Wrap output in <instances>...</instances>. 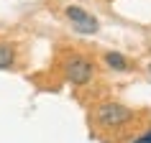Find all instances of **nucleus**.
I'll list each match as a JSON object with an SVG mask.
<instances>
[{
  "instance_id": "5",
  "label": "nucleus",
  "mask_w": 151,
  "mask_h": 143,
  "mask_svg": "<svg viewBox=\"0 0 151 143\" xmlns=\"http://www.w3.org/2000/svg\"><path fill=\"white\" fill-rule=\"evenodd\" d=\"M105 61H108V66H113L115 72H126L128 69V59L123 54H118V51H108V54H105Z\"/></svg>"
},
{
  "instance_id": "2",
  "label": "nucleus",
  "mask_w": 151,
  "mask_h": 143,
  "mask_svg": "<svg viewBox=\"0 0 151 143\" xmlns=\"http://www.w3.org/2000/svg\"><path fill=\"white\" fill-rule=\"evenodd\" d=\"M92 74H95V64L85 59V56H69L67 61H64V77L72 82V84H87L92 79Z\"/></svg>"
},
{
  "instance_id": "1",
  "label": "nucleus",
  "mask_w": 151,
  "mask_h": 143,
  "mask_svg": "<svg viewBox=\"0 0 151 143\" xmlns=\"http://www.w3.org/2000/svg\"><path fill=\"white\" fill-rule=\"evenodd\" d=\"M95 118L103 128H118L133 120V110L120 102H103L95 107Z\"/></svg>"
},
{
  "instance_id": "7",
  "label": "nucleus",
  "mask_w": 151,
  "mask_h": 143,
  "mask_svg": "<svg viewBox=\"0 0 151 143\" xmlns=\"http://www.w3.org/2000/svg\"><path fill=\"white\" fill-rule=\"evenodd\" d=\"M149 72H151V66H149Z\"/></svg>"
},
{
  "instance_id": "4",
  "label": "nucleus",
  "mask_w": 151,
  "mask_h": 143,
  "mask_svg": "<svg viewBox=\"0 0 151 143\" xmlns=\"http://www.w3.org/2000/svg\"><path fill=\"white\" fill-rule=\"evenodd\" d=\"M13 61H16V49H13V44L0 41V69H10Z\"/></svg>"
},
{
  "instance_id": "3",
  "label": "nucleus",
  "mask_w": 151,
  "mask_h": 143,
  "mask_svg": "<svg viewBox=\"0 0 151 143\" xmlns=\"http://www.w3.org/2000/svg\"><path fill=\"white\" fill-rule=\"evenodd\" d=\"M64 13H67V18L72 21V26H74L77 33H97V28H100L97 18L90 16L87 10L80 8V5H69V8H64Z\"/></svg>"
},
{
  "instance_id": "6",
  "label": "nucleus",
  "mask_w": 151,
  "mask_h": 143,
  "mask_svg": "<svg viewBox=\"0 0 151 143\" xmlns=\"http://www.w3.org/2000/svg\"><path fill=\"white\" fill-rule=\"evenodd\" d=\"M133 143H151V130H143V133L138 135V138H136Z\"/></svg>"
}]
</instances>
